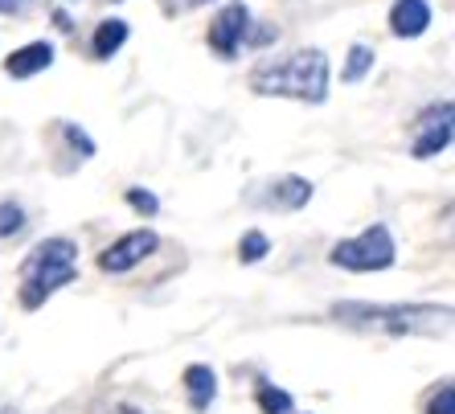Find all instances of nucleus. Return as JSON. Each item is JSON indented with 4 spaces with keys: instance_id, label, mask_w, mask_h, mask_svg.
Returning <instances> with one entry per match:
<instances>
[{
    "instance_id": "39448f33",
    "label": "nucleus",
    "mask_w": 455,
    "mask_h": 414,
    "mask_svg": "<svg viewBox=\"0 0 455 414\" xmlns=\"http://www.w3.org/2000/svg\"><path fill=\"white\" fill-rule=\"evenodd\" d=\"M156 243H160V238L152 230H132V234H124L119 243L107 246L103 255H99V267H103V271H111V275H124V271H132V267L144 263V259L156 251Z\"/></svg>"
},
{
    "instance_id": "f257e3e1",
    "label": "nucleus",
    "mask_w": 455,
    "mask_h": 414,
    "mask_svg": "<svg viewBox=\"0 0 455 414\" xmlns=\"http://www.w3.org/2000/svg\"><path fill=\"white\" fill-rule=\"evenodd\" d=\"M251 86L259 95L324 103L329 99V58L320 50H296L287 58H271L251 75Z\"/></svg>"
},
{
    "instance_id": "423d86ee",
    "label": "nucleus",
    "mask_w": 455,
    "mask_h": 414,
    "mask_svg": "<svg viewBox=\"0 0 455 414\" xmlns=\"http://www.w3.org/2000/svg\"><path fill=\"white\" fill-rule=\"evenodd\" d=\"M246 33H251V9H246L243 0H234V4H226V9L213 17V25H210V45L222 53V58H234Z\"/></svg>"
},
{
    "instance_id": "6ab92c4d",
    "label": "nucleus",
    "mask_w": 455,
    "mask_h": 414,
    "mask_svg": "<svg viewBox=\"0 0 455 414\" xmlns=\"http://www.w3.org/2000/svg\"><path fill=\"white\" fill-rule=\"evenodd\" d=\"M62 131H66V139H70L75 148H83V156H91V152H95V144H91V139H86L83 131L75 128V123H62Z\"/></svg>"
},
{
    "instance_id": "0eeeda50",
    "label": "nucleus",
    "mask_w": 455,
    "mask_h": 414,
    "mask_svg": "<svg viewBox=\"0 0 455 414\" xmlns=\"http://www.w3.org/2000/svg\"><path fill=\"white\" fill-rule=\"evenodd\" d=\"M414 156L419 160H431V156H439V152L451 144V103H443V107H431L419 123H414Z\"/></svg>"
},
{
    "instance_id": "dca6fc26",
    "label": "nucleus",
    "mask_w": 455,
    "mask_h": 414,
    "mask_svg": "<svg viewBox=\"0 0 455 414\" xmlns=\"http://www.w3.org/2000/svg\"><path fill=\"white\" fill-rule=\"evenodd\" d=\"M21 230H25V210L17 202H0V238H12Z\"/></svg>"
},
{
    "instance_id": "9d476101",
    "label": "nucleus",
    "mask_w": 455,
    "mask_h": 414,
    "mask_svg": "<svg viewBox=\"0 0 455 414\" xmlns=\"http://www.w3.org/2000/svg\"><path fill=\"white\" fill-rule=\"evenodd\" d=\"M267 210H299V205L312 202V185L304 177H279V181L267 185V193L259 197Z\"/></svg>"
},
{
    "instance_id": "aec40b11",
    "label": "nucleus",
    "mask_w": 455,
    "mask_h": 414,
    "mask_svg": "<svg viewBox=\"0 0 455 414\" xmlns=\"http://www.w3.org/2000/svg\"><path fill=\"white\" fill-rule=\"evenodd\" d=\"M29 0H0V12H21Z\"/></svg>"
},
{
    "instance_id": "1a4fd4ad",
    "label": "nucleus",
    "mask_w": 455,
    "mask_h": 414,
    "mask_svg": "<svg viewBox=\"0 0 455 414\" xmlns=\"http://www.w3.org/2000/svg\"><path fill=\"white\" fill-rule=\"evenodd\" d=\"M427 25H431V4L427 0H394L390 9L394 37H423Z\"/></svg>"
},
{
    "instance_id": "f3484780",
    "label": "nucleus",
    "mask_w": 455,
    "mask_h": 414,
    "mask_svg": "<svg viewBox=\"0 0 455 414\" xmlns=\"http://www.w3.org/2000/svg\"><path fill=\"white\" fill-rule=\"evenodd\" d=\"M127 205H132L136 213H144V218H152V213L160 210V202L152 197L148 189H127Z\"/></svg>"
},
{
    "instance_id": "6e6552de",
    "label": "nucleus",
    "mask_w": 455,
    "mask_h": 414,
    "mask_svg": "<svg viewBox=\"0 0 455 414\" xmlns=\"http://www.w3.org/2000/svg\"><path fill=\"white\" fill-rule=\"evenodd\" d=\"M50 66H53V45L50 42H29V45H21V50L9 53L4 75L9 78H33V75H42V70H50Z\"/></svg>"
},
{
    "instance_id": "a211bd4d",
    "label": "nucleus",
    "mask_w": 455,
    "mask_h": 414,
    "mask_svg": "<svg viewBox=\"0 0 455 414\" xmlns=\"http://www.w3.org/2000/svg\"><path fill=\"white\" fill-rule=\"evenodd\" d=\"M427 414H455V390H451V382L439 386V394H435L431 402H427Z\"/></svg>"
},
{
    "instance_id": "f8f14e48",
    "label": "nucleus",
    "mask_w": 455,
    "mask_h": 414,
    "mask_svg": "<svg viewBox=\"0 0 455 414\" xmlns=\"http://www.w3.org/2000/svg\"><path fill=\"white\" fill-rule=\"evenodd\" d=\"M127 42V21H119V17H111V21H103L99 25V33H95V42H91V50H95V58H111V53L119 50V45Z\"/></svg>"
},
{
    "instance_id": "7ed1b4c3",
    "label": "nucleus",
    "mask_w": 455,
    "mask_h": 414,
    "mask_svg": "<svg viewBox=\"0 0 455 414\" xmlns=\"http://www.w3.org/2000/svg\"><path fill=\"white\" fill-rule=\"evenodd\" d=\"M78 246L70 238H45L29 251V259L21 263V304L25 308H42L45 299L58 291V287L75 283L78 275Z\"/></svg>"
},
{
    "instance_id": "9b49d317",
    "label": "nucleus",
    "mask_w": 455,
    "mask_h": 414,
    "mask_svg": "<svg viewBox=\"0 0 455 414\" xmlns=\"http://www.w3.org/2000/svg\"><path fill=\"white\" fill-rule=\"evenodd\" d=\"M185 390H189V406L193 410H205L218 394V378H213L210 365H189L185 370Z\"/></svg>"
},
{
    "instance_id": "f03ea898",
    "label": "nucleus",
    "mask_w": 455,
    "mask_h": 414,
    "mask_svg": "<svg viewBox=\"0 0 455 414\" xmlns=\"http://www.w3.org/2000/svg\"><path fill=\"white\" fill-rule=\"evenodd\" d=\"M332 316L349 329L365 332H439L447 329L451 308H435V304H332Z\"/></svg>"
},
{
    "instance_id": "20e7f679",
    "label": "nucleus",
    "mask_w": 455,
    "mask_h": 414,
    "mask_svg": "<svg viewBox=\"0 0 455 414\" xmlns=\"http://www.w3.org/2000/svg\"><path fill=\"white\" fill-rule=\"evenodd\" d=\"M329 259L345 271H386V267H394L398 251H394V234L386 226H370L357 238H345V243L332 246Z\"/></svg>"
},
{
    "instance_id": "4468645a",
    "label": "nucleus",
    "mask_w": 455,
    "mask_h": 414,
    "mask_svg": "<svg viewBox=\"0 0 455 414\" xmlns=\"http://www.w3.org/2000/svg\"><path fill=\"white\" fill-rule=\"evenodd\" d=\"M271 251V243H267V234L263 230H251V234H243V243H238V259L243 263H259V259Z\"/></svg>"
},
{
    "instance_id": "2eb2a0df",
    "label": "nucleus",
    "mask_w": 455,
    "mask_h": 414,
    "mask_svg": "<svg viewBox=\"0 0 455 414\" xmlns=\"http://www.w3.org/2000/svg\"><path fill=\"white\" fill-rule=\"evenodd\" d=\"M373 66V50L370 45H353L349 50V62H345V83H357L365 78V70Z\"/></svg>"
},
{
    "instance_id": "ddd939ff",
    "label": "nucleus",
    "mask_w": 455,
    "mask_h": 414,
    "mask_svg": "<svg viewBox=\"0 0 455 414\" xmlns=\"http://www.w3.org/2000/svg\"><path fill=\"white\" fill-rule=\"evenodd\" d=\"M259 406H263V414H291L296 410L291 394L279 390V386H271V382H259Z\"/></svg>"
}]
</instances>
